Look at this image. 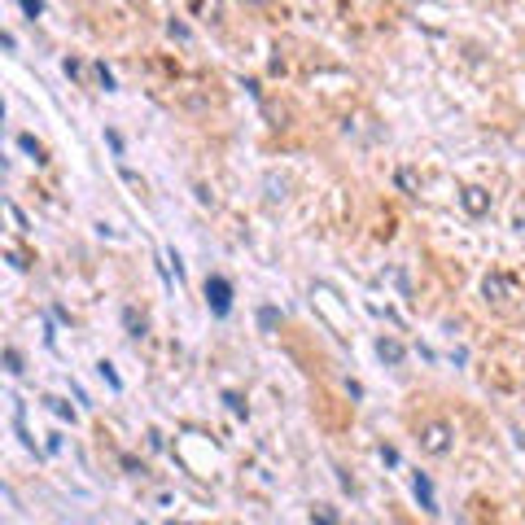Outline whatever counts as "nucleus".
<instances>
[{
  "label": "nucleus",
  "instance_id": "obj_17",
  "mask_svg": "<svg viewBox=\"0 0 525 525\" xmlns=\"http://www.w3.org/2000/svg\"><path fill=\"white\" fill-rule=\"evenodd\" d=\"M97 83H101L105 92H114V75H110V70H105V66H97Z\"/></svg>",
  "mask_w": 525,
  "mask_h": 525
},
{
  "label": "nucleus",
  "instance_id": "obj_15",
  "mask_svg": "<svg viewBox=\"0 0 525 525\" xmlns=\"http://www.w3.org/2000/svg\"><path fill=\"white\" fill-rule=\"evenodd\" d=\"M9 219H14V228H18V232H27V214H22V210L14 206V201H9Z\"/></svg>",
  "mask_w": 525,
  "mask_h": 525
},
{
  "label": "nucleus",
  "instance_id": "obj_8",
  "mask_svg": "<svg viewBox=\"0 0 525 525\" xmlns=\"http://www.w3.org/2000/svg\"><path fill=\"white\" fill-rule=\"evenodd\" d=\"M123 324H127L131 337H145V315H136L131 306H123Z\"/></svg>",
  "mask_w": 525,
  "mask_h": 525
},
{
  "label": "nucleus",
  "instance_id": "obj_7",
  "mask_svg": "<svg viewBox=\"0 0 525 525\" xmlns=\"http://www.w3.org/2000/svg\"><path fill=\"white\" fill-rule=\"evenodd\" d=\"M18 149H22V153H31L35 162H49V158H44V145L31 136V131H22V136H18Z\"/></svg>",
  "mask_w": 525,
  "mask_h": 525
},
{
  "label": "nucleus",
  "instance_id": "obj_21",
  "mask_svg": "<svg viewBox=\"0 0 525 525\" xmlns=\"http://www.w3.org/2000/svg\"><path fill=\"white\" fill-rule=\"evenodd\" d=\"M311 517H320V521H337V512H333V508H324V504H320V508H311Z\"/></svg>",
  "mask_w": 525,
  "mask_h": 525
},
{
  "label": "nucleus",
  "instance_id": "obj_25",
  "mask_svg": "<svg viewBox=\"0 0 525 525\" xmlns=\"http://www.w3.org/2000/svg\"><path fill=\"white\" fill-rule=\"evenodd\" d=\"M241 5H254V9H267L271 0H241Z\"/></svg>",
  "mask_w": 525,
  "mask_h": 525
},
{
  "label": "nucleus",
  "instance_id": "obj_16",
  "mask_svg": "<svg viewBox=\"0 0 525 525\" xmlns=\"http://www.w3.org/2000/svg\"><path fill=\"white\" fill-rule=\"evenodd\" d=\"M18 5H22V9H27V18H31V22H35V18H40V14H44V5H40V0H18Z\"/></svg>",
  "mask_w": 525,
  "mask_h": 525
},
{
  "label": "nucleus",
  "instance_id": "obj_19",
  "mask_svg": "<svg viewBox=\"0 0 525 525\" xmlns=\"http://www.w3.org/2000/svg\"><path fill=\"white\" fill-rule=\"evenodd\" d=\"M105 140H110V149L118 153V158H123V136H118V131H105Z\"/></svg>",
  "mask_w": 525,
  "mask_h": 525
},
{
  "label": "nucleus",
  "instance_id": "obj_12",
  "mask_svg": "<svg viewBox=\"0 0 525 525\" xmlns=\"http://www.w3.org/2000/svg\"><path fill=\"white\" fill-rule=\"evenodd\" d=\"M44 403H49V412H57L62 421H75V407H70V403H62V399H44Z\"/></svg>",
  "mask_w": 525,
  "mask_h": 525
},
{
  "label": "nucleus",
  "instance_id": "obj_5",
  "mask_svg": "<svg viewBox=\"0 0 525 525\" xmlns=\"http://www.w3.org/2000/svg\"><path fill=\"white\" fill-rule=\"evenodd\" d=\"M412 491H416V499H421V508L429 512V517H438V499H434V482H429V473L412 477Z\"/></svg>",
  "mask_w": 525,
  "mask_h": 525
},
{
  "label": "nucleus",
  "instance_id": "obj_11",
  "mask_svg": "<svg viewBox=\"0 0 525 525\" xmlns=\"http://www.w3.org/2000/svg\"><path fill=\"white\" fill-rule=\"evenodd\" d=\"M5 372H9V377H22V355L14 350V346L5 350Z\"/></svg>",
  "mask_w": 525,
  "mask_h": 525
},
{
  "label": "nucleus",
  "instance_id": "obj_1",
  "mask_svg": "<svg viewBox=\"0 0 525 525\" xmlns=\"http://www.w3.org/2000/svg\"><path fill=\"white\" fill-rule=\"evenodd\" d=\"M206 306L214 315H232V280L228 276H219V271H210L206 276Z\"/></svg>",
  "mask_w": 525,
  "mask_h": 525
},
{
  "label": "nucleus",
  "instance_id": "obj_10",
  "mask_svg": "<svg viewBox=\"0 0 525 525\" xmlns=\"http://www.w3.org/2000/svg\"><path fill=\"white\" fill-rule=\"evenodd\" d=\"M97 372H101V381H105V386H110V390H123V381H118V372H114V364H97Z\"/></svg>",
  "mask_w": 525,
  "mask_h": 525
},
{
  "label": "nucleus",
  "instance_id": "obj_3",
  "mask_svg": "<svg viewBox=\"0 0 525 525\" xmlns=\"http://www.w3.org/2000/svg\"><path fill=\"white\" fill-rule=\"evenodd\" d=\"M460 206L469 210V214H491V193H486V188H477V184H469L460 193Z\"/></svg>",
  "mask_w": 525,
  "mask_h": 525
},
{
  "label": "nucleus",
  "instance_id": "obj_23",
  "mask_svg": "<svg viewBox=\"0 0 525 525\" xmlns=\"http://www.w3.org/2000/svg\"><path fill=\"white\" fill-rule=\"evenodd\" d=\"M123 469H127V473H145V464H140L136 456H123Z\"/></svg>",
  "mask_w": 525,
  "mask_h": 525
},
{
  "label": "nucleus",
  "instance_id": "obj_4",
  "mask_svg": "<svg viewBox=\"0 0 525 525\" xmlns=\"http://www.w3.org/2000/svg\"><path fill=\"white\" fill-rule=\"evenodd\" d=\"M482 293H486V302H508V298H512V280L499 276V271H491V276L482 280Z\"/></svg>",
  "mask_w": 525,
  "mask_h": 525
},
{
  "label": "nucleus",
  "instance_id": "obj_22",
  "mask_svg": "<svg viewBox=\"0 0 525 525\" xmlns=\"http://www.w3.org/2000/svg\"><path fill=\"white\" fill-rule=\"evenodd\" d=\"M66 75H70V79H83V66L75 62V57H66Z\"/></svg>",
  "mask_w": 525,
  "mask_h": 525
},
{
  "label": "nucleus",
  "instance_id": "obj_24",
  "mask_svg": "<svg viewBox=\"0 0 525 525\" xmlns=\"http://www.w3.org/2000/svg\"><path fill=\"white\" fill-rule=\"evenodd\" d=\"M394 180H399V188H407V193H412V188H416V180H412V171H399V175H394Z\"/></svg>",
  "mask_w": 525,
  "mask_h": 525
},
{
  "label": "nucleus",
  "instance_id": "obj_9",
  "mask_svg": "<svg viewBox=\"0 0 525 525\" xmlns=\"http://www.w3.org/2000/svg\"><path fill=\"white\" fill-rule=\"evenodd\" d=\"M276 324H280V311H276V306H262V311H258V328H262V333H271Z\"/></svg>",
  "mask_w": 525,
  "mask_h": 525
},
{
  "label": "nucleus",
  "instance_id": "obj_13",
  "mask_svg": "<svg viewBox=\"0 0 525 525\" xmlns=\"http://www.w3.org/2000/svg\"><path fill=\"white\" fill-rule=\"evenodd\" d=\"M284 197V180H276V175H267V201H280Z\"/></svg>",
  "mask_w": 525,
  "mask_h": 525
},
{
  "label": "nucleus",
  "instance_id": "obj_14",
  "mask_svg": "<svg viewBox=\"0 0 525 525\" xmlns=\"http://www.w3.org/2000/svg\"><path fill=\"white\" fill-rule=\"evenodd\" d=\"M223 403H228V407H232V416H245L249 407H245V399H241V394H223Z\"/></svg>",
  "mask_w": 525,
  "mask_h": 525
},
{
  "label": "nucleus",
  "instance_id": "obj_2",
  "mask_svg": "<svg viewBox=\"0 0 525 525\" xmlns=\"http://www.w3.org/2000/svg\"><path fill=\"white\" fill-rule=\"evenodd\" d=\"M421 451H425V456H447V451H451V425L447 421L421 425Z\"/></svg>",
  "mask_w": 525,
  "mask_h": 525
},
{
  "label": "nucleus",
  "instance_id": "obj_18",
  "mask_svg": "<svg viewBox=\"0 0 525 525\" xmlns=\"http://www.w3.org/2000/svg\"><path fill=\"white\" fill-rule=\"evenodd\" d=\"M166 31H171V35H175V40H188V27H184V22H175V18H171V22H166Z\"/></svg>",
  "mask_w": 525,
  "mask_h": 525
},
{
  "label": "nucleus",
  "instance_id": "obj_20",
  "mask_svg": "<svg viewBox=\"0 0 525 525\" xmlns=\"http://www.w3.org/2000/svg\"><path fill=\"white\" fill-rule=\"evenodd\" d=\"M9 262H14L18 271H27V267H31V262H27V254H18V249H9Z\"/></svg>",
  "mask_w": 525,
  "mask_h": 525
},
{
  "label": "nucleus",
  "instance_id": "obj_6",
  "mask_svg": "<svg viewBox=\"0 0 525 525\" xmlns=\"http://www.w3.org/2000/svg\"><path fill=\"white\" fill-rule=\"evenodd\" d=\"M377 355H381V364H390V368H399L403 359H407V350H403L399 337H381L377 342Z\"/></svg>",
  "mask_w": 525,
  "mask_h": 525
}]
</instances>
